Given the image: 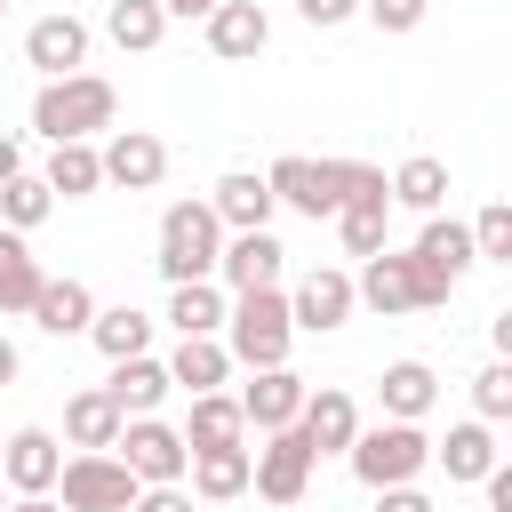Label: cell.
<instances>
[{
  "mask_svg": "<svg viewBox=\"0 0 512 512\" xmlns=\"http://www.w3.org/2000/svg\"><path fill=\"white\" fill-rule=\"evenodd\" d=\"M408 256H416L432 280H448V288H456V280L472 272V232H464L456 216H424V232H416V248H408Z\"/></svg>",
  "mask_w": 512,
  "mask_h": 512,
  "instance_id": "21",
  "label": "cell"
},
{
  "mask_svg": "<svg viewBox=\"0 0 512 512\" xmlns=\"http://www.w3.org/2000/svg\"><path fill=\"white\" fill-rule=\"evenodd\" d=\"M296 432L312 440V456H344V448H352V432H360V408H352V392H344V384H320V392H304V408H296Z\"/></svg>",
  "mask_w": 512,
  "mask_h": 512,
  "instance_id": "13",
  "label": "cell"
},
{
  "mask_svg": "<svg viewBox=\"0 0 512 512\" xmlns=\"http://www.w3.org/2000/svg\"><path fill=\"white\" fill-rule=\"evenodd\" d=\"M40 256L24 248V232H8L0 224V312H32V296H40Z\"/></svg>",
  "mask_w": 512,
  "mask_h": 512,
  "instance_id": "30",
  "label": "cell"
},
{
  "mask_svg": "<svg viewBox=\"0 0 512 512\" xmlns=\"http://www.w3.org/2000/svg\"><path fill=\"white\" fill-rule=\"evenodd\" d=\"M0 512H8V504H0Z\"/></svg>",
  "mask_w": 512,
  "mask_h": 512,
  "instance_id": "48",
  "label": "cell"
},
{
  "mask_svg": "<svg viewBox=\"0 0 512 512\" xmlns=\"http://www.w3.org/2000/svg\"><path fill=\"white\" fill-rule=\"evenodd\" d=\"M376 512H432V496L408 480V488H376Z\"/></svg>",
  "mask_w": 512,
  "mask_h": 512,
  "instance_id": "41",
  "label": "cell"
},
{
  "mask_svg": "<svg viewBox=\"0 0 512 512\" xmlns=\"http://www.w3.org/2000/svg\"><path fill=\"white\" fill-rule=\"evenodd\" d=\"M8 176H24V144L0 128V184H8Z\"/></svg>",
  "mask_w": 512,
  "mask_h": 512,
  "instance_id": "42",
  "label": "cell"
},
{
  "mask_svg": "<svg viewBox=\"0 0 512 512\" xmlns=\"http://www.w3.org/2000/svg\"><path fill=\"white\" fill-rule=\"evenodd\" d=\"M88 344H96L104 360H136V352L152 344V320H144L136 304H96V320H88Z\"/></svg>",
  "mask_w": 512,
  "mask_h": 512,
  "instance_id": "29",
  "label": "cell"
},
{
  "mask_svg": "<svg viewBox=\"0 0 512 512\" xmlns=\"http://www.w3.org/2000/svg\"><path fill=\"white\" fill-rule=\"evenodd\" d=\"M0 16H8V0H0Z\"/></svg>",
  "mask_w": 512,
  "mask_h": 512,
  "instance_id": "46",
  "label": "cell"
},
{
  "mask_svg": "<svg viewBox=\"0 0 512 512\" xmlns=\"http://www.w3.org/2000/svg\"><path fill=\"white\" fill-rule=\"evenodd\" d=\"M376 400H384V424H416V416L440 400V376H432L424 360H392L384 384H376Z\"/></svg>",
  "mask_w": 512,
  "mask_h": 512,
  "instance_id": "23",
  "label": "cell"
},
{
  "mask_svg": "<svg viewBox=\"0 0 512 512\" xmlns=\"http://www.w3.org/2000/svg\"><path fill=\"white\" fill-rule=\"evenodd\" d=\"M208 208H216V224L224 232H272V184L256 176V168H232V176H216V192H208Z\"/></svg>",
  "mask_w": 512,
  "mask_h": 512,
  "instance_id": "15",
  "label": "cell"
},
{
  "mask_svg": "<svg viewBox=\"0 0 512 512\" xmlns=\"http://www.w3.org/2000/svg\"><path fill=\"white\" fill-rule=\"evenodd\" d=\"M160 368H168V384H176V392H192V400H200V392H224L232 352H224L216 336H176V352H168Z\"/></svg>",
  "mask_w": 512,
  "mask_h": 512,
  "instance_id": "19",
  "label": "cell"
},
{
  "mask_svg": "<svg viewBox=\"0 0 512 512\" xmlns=\"http://www.w3.org/2000/svg\"><path fill=\"white\" fill-rule=\"evenodd\" d=\"M64 440H72V448H112V440H120V408H112L104 384H88V392L64 400Z\"/></svg>",
  "mask_w": 512,
  "mask_h": 512,
  "instance_id": "25",
  "label": "cell"
},
{
  "mask_svg": "<svg viewBox=\"0 0 512 512\" xmlns=\"http://www.w3.org/2000/svg\"><path fill=\"white\" fill-rule=\"evenodd\" d=\"M168 328H176V336H224V288H216V280L168 288Z\"/></svg>",
  "mask_w": 512,
  "mask_h": 512,
  "instance_id": "31",
  "label": "cell"
},
{
  "mask_svg": "<svg viewBox=\"0 0 512 512\" xmlns=\"http://www.w3.org/2000/svg\"><path fill=\"white\" fill-rule=\"evenodd\" d=\"M280 240L272 232H224V256H216V272H224V288L232 296H248V288H280Z\"/></svg>",
  "mask_w": 512,
  "mask_h": 512,
  "instance_id": "16",
  "label": "cell"
},
{
  "mask_svg": "<svg viewBox=\"0 0 512 512\" xmlns=\"http://www.w3.org/2000/svg\"><path fill=\"white\" fill-rule=\"evenodd\" d=\"M104 392H112V408H120V424H128V416H160V400H168L176 384H168V368H160L152 352H136V360H112V384H104Z\"/></svg>",
  "mask_w": 512,
  "mask_h": 512,
  "instance_id": "20",
  "label": "cell"
},
{
  "mask_svg": "<svg viewBox=\"0 0 512 512\" xmlns=\"http://www.w3.org/2000/svg\"><path fill=\"white\" fill-rule=\"evenodd\" d=\"M432 464H448V480H488L496 472V432L472 416V424H448V440L432 448Z\"/></svg>",
  "mask_w": 512,
  "mask_h": 512,
  "instance_id": "26",
  "label": "cell"
},
{
  "mask_svg": "<svg viewBox=\"0 0 512 512\" xmlns=\"http://www.w3.org/2000/svg\"><path fill=\"white\" fill-rule=\"evenodd\" d=\"M424 8H432V0H360V16H368L376 32H416Z\"/></svg>",
  "mask_w": 512,
  "mask_h": 512,
  "instance_id": "38",
  "label": "cell"
},
{
  "mask_svg": "<svg viewBox=\"0 0 512 512\" xmlns=\"http://www.w3.org/2000/svg\"><path fill=\"white\" fill-rule=\"evenodd\" d=\"M296 16L328 32V24H344V16H360V0H296Z\"/></svg>",
  "mask_w": 512,
  "mask_h": 512,
  "instance_id": "40",
  "label": "cell"
},
{
  "mask_svg": "<svg viewBox=\"0 0 512 512\" xmlns=\"http://www.w3.org/2000/svg\"><path fill=\"white\" fill-rule=\"evenodd\" d=\"M48 208H56V192H48L32 168L0 184V224H8V232H32V224H48Z\"/></svg>",
  "mask_w": 512,
  "mask_h": 512,
  "instance_id": "35",
  "label": "cell"
},
{
  "mask_svg": "<svg viewBox=\"0 0 512 512\" xmlns=\"http://www.w3.org/2000/svg\"><path fill=\"white\" fill-rule=\"evenodd\" d=\"M216 0H160V16H208Z\"/></svg>",
  "mask_w": 512,
  "mask_h": 512,
  "instance_id": "43",
  "label": "cell"
},
{
  "mask_svg": "<svg viewBox=\"0 0 512 512\" xmlns=\"http://www.w3.org/2000/svg\"><path fill=\"white\" fill-rule=\"evenodd\" d=\"M0 448H8V440H0Z\"/></svg>",
  "mask_w": 512,
  "mask_h": 512,
  "instance_id": "47",
  "label": "cell"
},
{
  "mask_svg": "<svg viewBox=\"0 0 512 512\" xmlns=\"http://www.w3.org/2000/svg\"><path fill=\"white\" fill-rule=\"evenodd\" d=\"M112 112H120V96H112V80H96V72L40 80V96H32V128H40L48 144H88L96 128H112Z\"/></svg>",
  "mask_w": 512,
  "mask_h": 512,
  "instance_id": "2",
  "label": "cell"
},
{
  "mask_svg": "<svg viewBox=\"0 0 512 512\" xmlns=\"http://www.w3.org/2000/svg\"><path fill=\"white\" fill-rule=\"evenodd\" d=\"M344 320H352V272H336V264L304 272L296 296H288V328H304V336H336Z\"/></svg>",
  "mask_w": 512,
  "mask_h": 512,
  "instance_id": "10",
  "label": "cell"
},
{
  "mask_svg": "<svg viewBox=\"0 0 512 512\" xmlns=\"http://www.w3.org/2000/svg\"><path fill=\"white\" fill-rule=\"evenodd\" d=\"M56 472H64V456H56V440H48L40 424L8 432V448H0V480H8L16 496H48V488H56Z\"/></svg>",
  "mask_w": 512,
  "mask_h": 512,
  "instance_id": "18",
  "label": "cell"
},
{
  "mask_svg": "<svg viewBox=\"0 0 512 512\" xmlns=\"http://www.w3.org/2000/svg\"><path fill=\"white\" fill-rule=\"evenodd\" d=\"M312 440L296 432V424H280V432H264V448H248V488L264 496V504H296L304 488H312Z\"/></svg>",
  "mask_w": 512,
  "mask_h": 512,
  "instance_id": "8",
  "label": "cell"
},
{
  "mask_svg": "<svg viewBox=\"0 0 512 512\" xmlns=\"http://www.w3.org/2000/svg\"><path fill=\"white\" fill-rule=\"evenodd\" d=\"M32 320L48 328V336H88V320H96V296H88V280H40V296H32Z\"/></svg>",
  "mask_w": 512,
  "mask_h": 512,
  "instance_id": "22",
  "label": "cell"
},
{
  "mask_svg": "<svg viewBox=\"0 0 512 512\" xmlns=\"http://www.w3.org/2000/svg\"><path fill=\"white\" fill-rule=\"evenodd\" d=\"M200 24H208V48H216L224 64H248V56H264V40H272V16H264L256 0H216Z\"/></svg>",
  "mask_w": 512,
  "mask_h": 512,
  "instance_id": "14",
  "label": "cell"
},
{
  "mask_svg": "<svg viewBox=\"0 0 512 512\" xmlns=\"http://www.w3.org/2000/svg\"><path fill=\"white\" fill-rule=\"evenodd\" d=\"M16 368H24V360H16V344L0 336V384H16Z\"/></svg>",
  "mask_w": 512,
  "mask_h": 512,
  "instance_id": "44",
  "label": "cell"
},
{
  "mask_svg": "<svg viewBox=\"0 0 512 512\" xmlns=\"http://www.w3.org/2000/svg\"><path fill=\"white\" fill-rule=\"evenodd\" d=\"M128 512H192V496H184V480H176V488H136Z\"/></svg>",
  "mask_w": 512,
  "mask_h": 512,
  "instance_id": "39",
  "label": "cell"
},
{
  "mask_svg": "<svg viewBox=\"0 0 512 512\" xmlns=\"http://www.w3.org/2000/svg\"><path fill=\"white\" fill-rule=\"evenodd\" d=\"M56 488H64V512H128L144 480H136L112 448H80V456H64Z\"/></svg>",
  "mask_w": 512,
  "mask_h": 512,
  "instance_id": "6",
  "label": "cell"
},
{
  "mask_svg": "<svg viewBox=\"0 0 512 512\" xmlns=\"http://www.w3.org/2000/svg\"><path fill=\"white\" fill-rule=\"evenodd\" d=\"M216 256H224V224H216V208L208 200H176L168 216H160V280L168 288H192V280H216Z\"/></svg>",
  "mask_w": 512,
  "mask_h": 512,
  "instance_id": "3",
  "label": "cell"
},
{
  "mask_svg": "<svg viewBox=\"0 0 512 512\" xmlns=\"http://www.w3.org/2000/svg\"><path fill=\"white\" fill-rule=\"evenodd\" d=\"M304 376L296 368H256V384L240 392V424L248 432H280V424H296V408H304Z\"/></svg>",
  "mask_w": 512,
  "mask_h": 512,
  "instance_id": "17",
  "label": "cell"
},
{
  "mask_svg": "<svg viewBox=\"0 0 512 512\" xmlns=\"http://www.w3.org/2000/svg\"><path fill=\"white\" fill-rule=\"evenodd\" d=\"M336 232H344V248L368 264V256H384V232H392V200H344L336 208Z\"/></svg>",
  "mask_w": 512,
  "mask_h": 512,
  "instance_id": "33",
  "label": "cell"
},
{
  "mask_svg": "<svg viewBox=\"0 0 512 512\" xmlns=\"http://www.w3.org/2000/svg\"><path fill=\"white\" fill-rule=\"evenodd\" d=\"M8 512H64V504H48V496H16Z\"/></svg>",
  "mask_w": 512,
  "mask_h": 512,
  "instance_id": "45",
  "label": "cell"
},
{
  "mask_svg": "<svg viewBox=\"0 0 512 512\" xmlns=\"http://www.w3.org/2000/svg\"><path fill=\"white\" fill-rule=\"evenodd\" d=\"M384 192H392L400 208H416V216H440V200H448V168H440L432 152H416V160H400V168L384 176Z\"/></svg>",
  "mask_w": 512,
  "mask_h": 512,
  "instance_id": "28",
  "label": "cell"
},
{
  "mask_svg": "<svg viewBox=\"0 0 512 512\" xmlns=\"http://www.w3.org/2000/svg\"><path fill=\"white\" fill-rule=\"evenodd\" d=\"M352 304H368V312H384V320H400V312H432V304H448V280H432L416 256H368L360 264V280H352Z\"/></svg>",
  "mask_w": 512,
  "mask_h": 512,
  "instance_id": "4",
  "label": "cell"
},
{
  "mask_svg": "<svg viewBox=\"0 0 512 512\" xmlns=\"http://www.w3.org/2000/svg\"><path fill=\"white\" fill-rule=\"evenodd\" d=\"M40 184H48V192H64V200H88V192L104 184V168H96V144H48V168H40Z\"/></svg>",
  "mask_w": 512,
  "mask_h": 512,
  "instance_id": "32",
  "label": "cell"
},
{
  "mask_svg": "<svg viewBox=\"0 0 512 512\" xmlns=\"http://www.w3.org/2000/svg\"><path fill=\"white\" fill-rule=\"evenodd\" d=\"M104 32H112L128 56H144V48H160L168 16H160V0H112V8H104Z\"/></svg>",
  "mask_w": 512,
  "mask_h": 512,
  "instance_id": "34",
  "label": "cell"
},
{
  "mask_svg": "<svg viewBox=\"0 0 512 512\" xmlns=\"http://www.w3.org/2000/svg\"><path fill=\"white\" fill-rule=\"evenodd\" d=\"M352 472H360V488L376 496V488H408L424 464H432V440H424V424H368V432H352Z\"/></svg>",
  "mask_w": 512,
  "mask_h": 512,
  "instance_id": "5",
  "label": "cell"
},
{
  "mask_svg": "<svg viewBox=\"0 0 512 512\" xmlns=\"http://www.w3.org/2000/svg\"><path fill=\"white\" fill-rule=\"evenodd\" d=\"M464 232H472V264H512V208L504 200H488Z\"/></svg>",
  "mask_w": 512,
  "mask_h": 512,
  "instance_id": "36",
  "label": "cell"
},
{
  "mask_svg": "<svg viewBox=\"0 0 512 512\" xmlns=\"http://www.w3.org/2000/svg\"><path fill=\"white\" fill-rule=\"evenodd\" d=\"M472 408H480V424H496V416H512V368H504V360L472 376Z\"/></svg>",
  "mask_w": 512,
  "mask_h": 512,
  "instance_id": "37",
  "label": "cell"
},
{
  "mask_svg": "<svg viewBox=\"0 0 512 512\" xmlns=\"http://www.w3.org/2000/svg\"><path fill=\"white\" fill-rule=\"evenodd\" d=\"M264 184H272L280 208H296V216H312V224L344 208V200H336V168H328V160H304V152H280V160L264 168Z\"/></svg>",
  "mask_w": 512,
  "mask_h": 512,
  "instance_id": "9",
  "label": "cell"
},
{
  "mask_svg": "<svg viewBox=\"0 0 512 512\" xmlns=\"http://www.w3.org/2000/svg\"><path fill=\"white\" fill-rule=\"evenodd\" d=\"M240 440H248L240 400H232V392H200V400H192V416H184V448L200 456V448H240Z\"/></svg>",
  "mask_w": 512,
  "mask_h": 512,
  "instance_id": "24",
  "label": "cell"
},
{
  "mask_svg": "<svg viewBox=\"0 0 512 512\" xmlns=\"http://www.w3.org/2000/svg\"><path fill=\"white\" fill-rule=\"evenodd\" d=\"M112 456H120L144 488H176V480H184V464H192L184 432H176V424H160V416H128V424H120V440H112Z\"/></svg>",
  "mask_w": 512,
  "mask_h": 512,
  "instance_id": "7",
  "label": "cell"
},
{
  "mask_svg": "<svg viewBox=\"0 0 512 512\" xmlns=\"http://www.w3.org/2000/svg\"><path fill=\"white\" fill-rule=\"evenodd\" d=\"M184 480H192V496L232 504V496H248V448H200V456L184 464Z\"/></svg>",
  "mask_w": 512,
  "mask_h": 512,
  "instance_id": "27",
  "label": "cell"
},
{
  "mask_svg": "<svg viewBox=\"0 0 512 512\" xmlns=\"http://www.w3.org/2000/svg\"><path fill=\"white\" fill-rule=\"evenodd\" d=\"M224 352H232V368H288V344H296V328H288V296L280 288H248V296H232L224 304V336H216Z\"/></svg>",
  "mask_w": 512,
  "mask_h": 512,
  "instance_id": "1",
  "label": "cell"
},
{
  "mask_svg": "<svg viewBox=\"0 0 512 512\" xmlns=\"http://www.w3.org/2000/svg\"><path fill=\"white\" fill-rule=\"evenodd\" d=\"M24 64H32L40 80H64V72H80V64H88V24H80L72 8L40 16V24L24 32Z\"/></svg>",
  "mask_w": 512,
  "mask_h": 512,
  "instance_id": "11",
  "label": "cell"
},
{
  "mask_svg": "<svg viewBox=\"0 0 512 512\" xmlns=\"http://www.w3.org/2000/svg\"><path fill=\"white\" fill-rule=\"evenodd\" d=\"M96 168H104V184H120V192H152V184L168 176V144H160L152 128H120V136L96 152Z\"/></svg>",
  "mask_w": 512,
  "mask_h": 512,
  "instance_id": "12",
  "label": "cell"
}]
</instances>
